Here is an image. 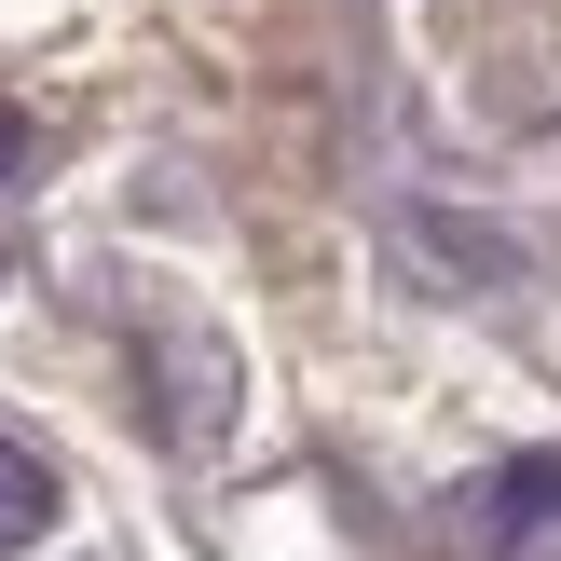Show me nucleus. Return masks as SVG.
<instances>
[{"label": "nucleus", "instance_id": "7ed1b4c3", "mask_svg": "<svg viewBox=\"0 0 561 561\" xmlns=\"http://www.w3.org/2000/svg\"><path fill=\"white\" fill-rule=\"evenodd\" d=\"M0 164H14V124H0Z\"/></svg>", "mask_w": 561, "mask_h": 561}, {"label": "nucleus", "instance_id": "f257e3e1", "mask_svg": "<svg viewBox=\"0 0 561 561\" xmlns=\"http://www.w3.org/2000/svg\"><path fill=\"white\" fill-rule=\"evenodd\" d=\"M42 520H55V480H42V466L14 453V438H0V561H14L27 535H42Z\"/></svg>", "mask_w": 561, "mask_h": 561}, {"label": "nucleus", "instance_id": "f03ea898", "mask_svg": "<svg viewBox=\"0 0 561 561\" xmlns=\"http://www.w3.org/2000/svg\"><path fill=\"white\" fill-rule=\"evenodd\" d=\"M548 493H561V466H520V480H507V493H493V520H507V535H520V520H535V507H548Z\"/></svg>", "mask_w": 561, "mask_h": 561}]
</instances>
